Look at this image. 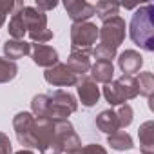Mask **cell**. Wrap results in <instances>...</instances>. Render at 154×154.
Masks as SVG:
<instances>
[{
	"label": "cell",
	"mask_w": 154,
	"mask_h": 154,
	"mask_svg": "<svg viewBox=\"0 0 154 154\" xmlns=\"http://www.w3.org/2000/svg\"><path fill=\"white\" fill-rule=\"evenodd\" d=\"M131 40L143 51H154V6L145 4L138 8L129 24Z\"/></svg>",
	"instance_id": "cell-1"
},
{
	"label": "cell",
	"mask_w": 154,
	"mask_h": 154,
	"mask_svg": "<svg viewBox=\"0 0 154 154\" xmlns=\"http://www.w3.org/2000/svg\"><path fill=\"white\" fill-rule=\"evenodd\" d=\"M35 141L42 154H63L62 143L54 134L53 120L47 116L35 118Z\"/></svg>",
	"instance_id": "cell-2"
},
{
	"label": "cell",
	"mask_w": 154,
	"mask_h": 154,
	"mask_svg": "<svg viewBox=\"0 0 154 154\" xmlns=\"http://www.w3.org/2000/svg\"><path fill=\"white\" fill-rule=\"evenodd\" d=\"M49 96V112L47 118L51 120H67L78 109L76 98L67 91H53Z\"/></svg>",
	"instance_id": "cell-3"
},
{
	"label": "cell",
	"mask_w": 154,
	"mask_h": 154,
	"mask_svg": "<svg viewBox=\"0 0 154 154\" xmlns=\"http://www.w3.org/2000/svg\"><path fill=\"white\" fill-rule=\"evenodd\" d=\"M125 33H127V26H125V20L122 17H112V18L105 20L102 24V27H98L100 44L109 45L112 49H118L123 44Z\"/></svg>",
	"instance_id": "cell-4"
},
{
	"label": "cell",
	"mask_w": 154,
	"mask_h": 154,
	"mask_svg": "<svg viewBox=\"0 0 154 154\" xmlns=\"http://www.w3.org/2000/svg\"><path fill=\"white\" fill-rule=\"evenodd\" d=\"M98 40V27L93 22H80L71 26V49L93 51Z\"/></svg>",
	"instance_id": "cell-5"
},
{
	"label": "cell",
	"mask_w": 154,
	"mask_h": 154,
	"mask_svg": "<svg viewBox=\"0 0 154 154\" xmlns=\"http://www.w3.org/2000/svg\"><path fill=\"white\" fill-rule=\"evenodd\" d=\"M13 129L17 134V140L20 145L27 147V149H36V141H35V116L31 112H18L13 118Z\"/></svg>",
	"instance_id": "cell-6"
},
{
	"label": "cell",
	"mask_w": 154,
	"mask_h": 154,
	"mask_svg": "<svg viewBox=\"0 0 154 154\" xmlns=\"http://www.w3.org/2000/svg\"><path fill=\"white\" fill-rule=\"evenodd\" d=\"M53 125H54V134L60 140L63 152L74 154L76 150L82 149L80 136L76 134V131H74V127L69 120H53Z\"/></svg>",
	"instance_id": "cell-7"
},
{
	"label": "cell",
	"mask_w": 154,
	"mask_h": 154,
	"mask_svg": "<svg viewBox=\"0 0 154 154\" xmlns=\"http://www.w3.org/2000/svg\"><path fill=\"white\" fill-rule=\"evenodd\" d=\"M44 78L49 85H54V87H71V85H76V82H78V76L65 63H60V62L56 65L45 69Z\"/></svg>",
	"instance_id": "cell-8"
},
{
	"label": "cell",
	"mask_w": 154,
	"mask_h": 154,
	"mask_svg": "<svg viewBox=\"0 0 154 154\" xmlns=\"http://www.w3.org/2000/svg\"><path fill=\"white\" fill-rule=\"evenodd\" d=\"M76 91H78V98L84 107H94L100 100V87L94 80H91L87 74L78 76L76 82Z\"/></svg>",
	"instance_id": "cell-9"
},
{
	"label": "cell",
	"mask_w": 154,
	"mask_h": 154,
	"mask_svg": "<svg viewBox=\"0 0 154 154\" xmlns=\"http://www.w3.org/2000/svg\"><path fill=\"white\" fill-rule=\"evenodd\" d=\"M63 8L72 20V24L80 22H89L91 17H94V4L85 2V0H65Z\"/></svg>",
	"instance_id": "cell-10"
},
{
	"label": "cell",
	"mask_w": 154,
	"mask_h": 154,
	"mask_svg": "<svg viewBox=\"0 0 154 154\" xmlns=\"http://www.w3.org/2000/svg\"><path fill=\"white\" fill-rule=\"evenodd\" d=\"M20 15H22V20L26 24L27 33H38V31L47 29V15L42 13V11H38L36 8L24 6L20 9Z\"/></svg>",
	"instance_id": "cell-11"
},
{
	"label": "cell",
	"mask_w": 154,
	"mask_h": 154,
	"mask_svg": "<svg viewBox=\"0 0 154 154\" xmlns=\"http://www.w3.org/2000/svg\"><path fill=\"white\" fill-rule=\"evenodd\" d=\"M31 58L38 67H53L58 63V53L45 44H31Z\"/></svg>",
	"instance_id": "cell-12"
},
{
	"label": "cell",
	"mask_w": 154,
	"mask_h": 154,
	"mask_svg": "<svg viewBox=\"0 0 154 154\" xmlns=\"http://www.w3.org/2000/svg\"><path fill=\"white\" fill-rule=\"evenodd\" d=\"M91 54L93 51H82V49H71V54L67 58V67L76 74V76H84L91 69Z\"/></svg>",
	"instance_id": "cell-13"
},
{
	"label": "cell",
	"mask_w": 154,
	"mask_h": 154,
	"mask_svg": "<svg viewBox=\"0 0 154 154\" xmlns=\"http://www.w3.org/2000/svg\"><path fill=\"white\" fill-rule=\"evenodd\" d=\"M118 65L123 71V74L132 76V74L140 72V69L143 65V56L134 49H127L118 56Z\"/></svg>",
	"instance_id": "cell-14"
},
{
	"label": "cell",
	"mask_w": 154,
	"mask_h": 154,
	"mask_svg": "<svg viewBox=\"0 0 154 154\" xmlns=\"http://www.w3.org/2000/svg\"><path fill=\"white\" fill-rule=\"evenodd\" d=\"M89 78L91 80H94L96 84L100 82V84H109V82H112V76H114V65H112V62H102V60H96L93 65H91V69H89Z\"/></svg>",
	"instance_id": "cell-15"
},
{
	"label": "cell",
	"mask_w": 154,
	"mask_h": 154,
	"mask_svg": "<svg viewBox=\"0 0 154 154\" xmlns=\"http://www.w3.org/2000/svg\"><path fill=\"white\" fill-rule=\"evenodd\" d=\"M31 53V44H27L26 40H8L4 44V54L8 60L15 62V60H20L24 56H27Z\"/></svg>",
	"instance_id": "cell-16"
},
{
	"label": "cell",
	"mask_w": 154,
	"mask_h": 154,
	"mask_svg": "<svg viewBox=\"0 0 154 154\" xmlns=\"http://www.w3.org/2000/svg\"><path fill=\"white\" fill-rule=\"evenodd\" d=\"M138 138H140L141 154H154V123L150 120L140 125Z\"/></svg>",
	"instance_id": "cell-17"
},
{
	"label": "cell",
	"mask_w": 154,
	"mask_h": 154,
	"mask_svg": "<svg viewBox=\"0 0 154 154\" xmlns=\"http://www.w3.org/2000/svg\"><path fill=\"white\" fill-rule=\"evenodd\" d=\"M22 8H24V4H22V2H17L15 13H13L11 20H9V26H8L9 36H11L13 40H24V36H26V33H27L26 24H24V20H22V15H20V9H22Z\"/></svg>",
	"instance_id": "cell-18"
},
{
	"label": "cell",
	"mask_w": 154,
	"mask_h": 154,
	"mask_svg": "<svg viewBox=\"0 0 154 154\" xmlns=\"http://www.w3.org/2000/svg\"><path fill=\"white\" fill-rule=\"evenodd\" d=\"M96 127H98L102 132H105V134H112V132L120 131L116 111H112V109L102 111V112L96 116Z\"/></svg>",
	"instance_id": "cell-19"
},
{
	"label": "cell",
	"mask_w": 154,
	"mask_h": 154,
	"mask_svg": "<svg viewBox=\"0 0 154 154\" xmlns=\"http://www.w3.org/2000/svg\"><path fill=\"white\" fill-rule=\"evenodd\" d=\"M107 143L114 150H131V149H134V141H132L131 134L125 132V131H116V132L109 134Z\"/></svg>",
	"instance_id": "cell-20"
},
{
	"label": "cell",
	"mask_w": 154,
	"mask_h": 154,
	"mask_svg": "<svg viewBox=\"0 0 154 154\" xmlns=\"http://www.w3.org/2000/svg\"><path fill=\"white\" fill-rule=\"evenodd\" d=\"M120 91H122V96L123 100H134L138 96V84H136V78L134 76H129V74H122L120 78L116 80Z\"/></svg>",
	"instance_id": "cell-21"
},
{
	"label": "cell",
	"mask_w": 154,
	"mask_h": 154,
	"mask_svg": "<svg viewBox=\"0 0 154 154\" xmlns=\"http://www.w3.org/2000/svg\"><path fill=\"white\" fill-rule=\"evenodd\" d=\"M118 11H120V4H116V2L102 0V2L94 4V15H98V18L102 22H105V20H109L112 17H118Z\"/></svg>",
	"instance_id": "cell-22"
},
{
	"label": "cell",
	"mask_w": 154,
	"mask_h": 154,
	"mask_svg": "<svg viewBox=\"0 0 154 154\" xmlns=\"http://www.w3.org/2000/svg\"><path fill=\"white\" fill-rule=\"evenodd\" d=\"M136 84H138V94H141L145 98H152V93H154V74L150 71L140 72L138 78H136Z\"/></svg>",
	"instance_id": "cell-23"
},
{
	"label": "cell",
	"mask_w": 154,
	"mask_h": 154,
	"mask_svg": "<svg viewBox=\"0 0 154 154\" xmlns=\"http://www.w3.org/2000/svg\"><path fill=\"white\" fill-rule=\"evenodd\" d=\"M103 98L107 100V103L111 105V107H114V105H123L125 103V100H123V96H122V91H120V87H118V84L116 82H109V84H105L103 85Z\"/></svg>",
	"instance_id": "cell-24"
},
{
	"label": "cell",
	"mask_w": 154,
	"mask_h": 154,
	"mask_svg": "<svg viewBox=\"0 0 154 154\" xmlns=\"http://www.w3.org/2000/svg\"><path fill=\"white\" fill-rule=\"evenodd\" d=\"M31 114L35 118H44L49 112V96L47 94H36L31 100Z\"/></svg>",
	"instance_id": "cell-25"
},
{
	"label": "cell",
	"mask_w": 154,
	"mask_h": 154,
	"mask_svg": "<svg viewBox=\"0 0 154 154\" xmlns=\"http://www.w3.org/2000/svg\"><path fill=\"white\" fill-rule=\"evenodd\" d=\"M18 72V65L8 58H0V84L11 82Z\"/></svg>",
	"instance_id": "cell-26"
},
{
	"label": "cell",
	"mask_w": 154,
	"mask_h": 154,
	"mask_svg": "<svg viewBox=\"0 0 154 154\" xmlns=\"http://www.w3.org/2000/svg\"><path fill=\"white\" fill-rule=\"evenodd\" d=\"M116 116H118V125H120V129H125V127H129V125L132 123L134 111H132V107H131L129 103H123V105L118 107Z\"/></svg>",
	"instance_id": "cell-27"
},
{
	"label": "cell",
	"mask_w": 154,
	"mask_h": 154,
	"mask_svg": "<svg viewBox=\"0 0 154 154\" xmlns=\"http://www.w3.org/2000/svg\"><path fill=\"white\" fill-rule=\"evenodd\" d=\"M93 54L96 56V60L112 62V58L116 56V49H112V47H109V45H103V44H98V45L93 49Z\"/></svg>",
	"instance_id": "cell-28"
},
{
	"label": "cell",
	"mask_w": 154,
	"mask_h": 154,
	"mask_svg": "<svg viewBox=\"0 0 154 154\" xmlns=\"http://www.w3.org/2000/svg\"><path fill=\"white\" fill-rule=\"evenodd\" d=\"M15 6H17V2H13V0H0V27L4 26L8 15L11 11H15Z\"/></svg>",
	"instance_id": "cell-29"
},
{
	"label": "cell",
	"mask_w": 154,
	"mask_h": 154,
	"mask_svg": "<svg viewBox=\"0 0 154 154\" xmlns=\"http://www.w3.org/2000/svg\"><path fill=\"white\" fill-rule=\"evenodd\" d=\"M29 38H31L35 44H45V42L53 40V31L44 29V31H38V33H29Z\"/></svg>",
	"instance_id": "cell-30"
},
{
	"label": "cell",
	"mask_w": 154,
	"mask_h": 154,
	"mask_svg": "<svg viewBox=\"0 0 154 154\" xmlns=\"http://www.w3.org/2000/svg\"><path fill=\"white\" fill-rule=\"evenodd\" d=\"M74 154H107V150H105V147H102L98 143H91V145L82 147L80 150H76Z\"/></svg>",
	"instance_id": "cell-31"
},
{
	"label": "cell",
	"mask_w": 154,
	"mask_h": 154,
	"mask_svg": "<svg viewBox=\"0 0 154 154\" xmlns=\"http://www.w3.org/2000/svg\"><path fill=\"white\" fill-rule=\"evenodd\" d=\"M0 154H13V147H11V140L8 134L0 132Z\"/></svg>",
	"instance_id": "cell-32"
},
{
	"label": "cell",
	"mask_w": 154,
	"mask_h": 154,
	"mask_svg": "<svg viewBox=\"0 0 154 154\" xmlns=\"http://www.w3.org/2000/svg\"><path fill=\"white\" fill-rule=\"evenodd\" d=\"M56 6H58L56 0H49V2H45V0H36V9L42 11V13H45L49 9H54Z\"/></svg>",
	"instance_id": "cell-33"
},
{
	"label": "cell",
	"mask_w": 154,
	"mask_h": 154,
	"mask_svg": "<svg viewBox=\"0 0 154 154\" xmlns=\"http://www.w3.org/2000/svg\"><path fill=\"white\" fill-rule=\"evenodd\" d=\"M15 154H35L33 150H27V149H22V150H18V152H15Z\"/></svg>",
	"instance_id": "cell-34"
}]
</instances>
